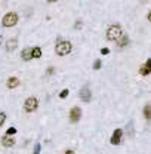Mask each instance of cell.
<instances>
[{"label":"cell","mask_w":151,"mask_h":154,"mask_svg":"<svg viewBox=\"0 0 151 154\" xmlns=\"http://www.w3.org/2000/svg\"><path fill=\"white\" fill-rule=\"evenodd\" d=\"M82 25H83V24H82V21L79 19V21H76V24H74V28H76V30H80V28H82Z\"/></svg>","instance_id":"cell-19"},{"label":"cell","mask_w":151,"mask_h":154,"mask_svg":"<svg viewBox=\"0 0 151 154\" xmlns=\"http://www.w3.org/2000/svg\"><path fill=\"white\" fill-rule=\"evenodd\" d=\"M65 154H74V151H73V150H67V151H65Z\"/></svg>","instance_id":"cell-25"},{"label":"cell","mask_w":151,"mask_h":154,"mask_svg":"<svg viewBox=\"0 0 151 154\" xmlns=\"http://www.w3.org/2000/svg\"><path fill=\"white\" fill-rule=\"evenodd\" d=\"M145 65H147V67H148V68H150V70H151V58H148V59H147V62H145Z\"/></svg>","instance_id":"cell-24"},{"label":"cell","mask_w":151,"mask_h":154,"mask_svg":"<svg viewBox=\"0 0 151 154\" xmlns=\"http://www.w3.org/2000/svg\"><path fill=\"white\" fill-rule=\"evenodd\" d=\"M101 53H102V55H108V53H110V49H108V47H102V49H101Z\"/></svg>","instance_id":"cell-22"},{"label":"cell","mask_w":151,"mask_h":154,"mask_svg":"<svg viewBox=\"0 0 151 154\" xmlns=\"http://www.w3.org/2000/svg\"><path fill=\"white\" fill-rule=\"evenodd\" d=\"M16 46H18V40L16 39H9L6 42V50L7 52H13L16 49Z\"/></svg>","instance_id":"cell-9"},{"label":"cell","mask_w":151,"mask_h":154,"mask_svg":"<svg viewBox=\"0 0 151 154\" xmlns=\"http://www.w3.org/2000/svg\"><path fill=\"white\" fill-rule=\"evenodd\" d=\"M68 89H64V91H61V93H59V98H67L68 96Z\"/></svg>","instance_id":"cell-18"},{"label":"cell","mask_w":151,"mask_h":154,"mask_svg":"<svg viewBox=\"0 0 151 154\" xmlns=\"http://www.w3.org/2000/svg\"><path fill=\"white\" fill-rule=\"evenodd\" d=\"M42 56V49L37 46V47H33V58H40Z\"/></svg>","instance_id":"cell-15"},{"label":"cell","mask_w":151,"mask_h":154,"mask_svg":"<svg viewBox=\"0 0 151 154\" xmlns=\"http://www.w3.org/2000/svg\"><path fill=\"white\" fill-rule=\"evenodd\" d=\"M82 119V110L79 107H73L70 111V122L71 123H77Z\"/></svg>","instance_id":"cell-5"},{"label":"cell","mask_w":151,"mask_h":154,"mask_svg":"<svg viewBox=\"0 0 151 154\" xmlns=\"http://www.w3.org/2000/svg\"><path fill=\"white\" fill-rule=\"evenodd\" d=\"M33 154H40V144H36L34 145V153Z\"/></svg>","instance_id":"cell-21"},{"label":"cell","mask_w":151,"mask_h":154,"mask_svg":"<svg viewBox=\"0 0 151 154\" xmlns=\"http://www.w3.org/2000/svg\"><path fill=\"white\" fill-rule=\"evenodd\" d=\"M144 116H145V119L151 120V104H148V105L144 107Z\"/></svg>","instance_id":"cell-14"},{"label":"cell","mask_w":151,"mask_h":154,"mask_svg":"<svg viewBox=\"0 0 151 154\" xmlns=\"http://www.w3.org/2000/svg\"><path fill=\"white\" fill-rule=\"evenodd\" d=\"M15 134H16V129H15V128H9V129L6 131V135H7V136H12V135H15Z\"/></svg>","instance_id":"cell-16"},{"label":"cell","mask_w":151,"mask_h":154,"mask_svg":"<svg viewBox=\"0 0 151 154\" xmlns=\"http://www.w3.org/2000/svg\"><path fill=\"white\" fill-rule=\"evenodd\" d=\"M147 18H148V21H150V22H151V10H150V12H148V16H147Z\"/></svg>","instance_id":"cell-26"},{"label":"cell","mask_w":151,"mask_h":154,"mask_svg":"<svg viewBox=\"0 0 151 154\" xmlns=\"http://www.w3.org/2000/svg\"><path fill=\"white\" fill-rule=\"evenodd\" d=\"M101 65H102V62H101L99 59H96V61L93 62V70H99V68H101Z\"/></svg>","instance_id":"cell-17"},{"label":"cell","mask_w":151,"mask_h":154,"mask_svg":"<svg viewBox=\"0 0 151 154\" xmlns=\"http://www.w3.org/2000/svg\"><path fill=\"white\" fill-rule=\"evenodd\" d=\"M6 85H7L9 89H15V88L19 86V79L18 77H9V80H7Z\"/></svg>","instance_id":"cell-12"},{"label":"cell","mask_w":151,"mask_h":154,"mask_svg":"<svg viewBox=\"0 0 151 154\" xmlns=\"http://www.w3.org/2000/svg\"><path fill=\"white\" fill-rule=\"evenodd\" d=\"M150 73H151V70L147 67V65H145V64H144V65H141V68H139V74H141V76H148Z\"/></svg>","instance_id":"cell-13"},{"label":"cell","mask_w":151,"mask_h":154,"mask_svg":"<svg viewBox=\"0 0 151 154\" xmlns=\"http://www.w3.org/2000/svg\"><path fill=\"white\" fill-rule=\"evenodd\" d=\"M37 107H39V101H37V98H34V96L27 98L25 102H24V110H25L27 113H33V111H36Z\"/></svg>","instance_id":"cell-4"},{"label":"cell","mask_w":151,"mask_h":154,"mask_svg":"<svg viewBox=\"0 0 151 154\" xmlns=\"http://www.w3.org/2000/svg\"><path fill=\"white\" fill-rule=\"evenodd\" d=\"M1 145L6 147V148L13 147V145H15V138H13V136H7V135H4V136L1 138Z\"/></svg>","instance_id":"cell-8"},{"label":"cell","mask_w":151,"mask_h":154,"mask_svg":"<svg viewBox=\"0 0 151 154\" xmlns=\"http://www.w3.org/2000/svg\"><path fill=\"white\" fill-rule=\"evenodd\" d=\"M71 49H73V46H71L70 42H67V40H58V42H56V46H55L56 55L65 56V55H68V53L71 52Z\"/></svg>","instance_id":"cell-1"},{"label":"cell","mask_w":151,"mask_h":154,"mask_svg":"<svg viewBox=\"0 0 151 154\" xmlns=\"http://www.w3.org/2000/svg\"><path fill=\"white\" fill-rule=\"evenodd\" d=\"M4 120H6V114L4 113H0V126L4 123Z\"/></svg>","instance_id":"cell-20"},{"label":"cell","mask_w":151,"mask_h":154,"mask_svg":"<svg viewBox=\"0 0 151 154\" xmlns=\"http://www.w3.org/2000/svg\"><path fill=\"white\" fill-rule=\"evenodd\" d=\"M79 96H80V99L82 101H85V102H89L90 101V98H92V93H90V89L89 88H82L80 89V92H79Z\"/></svg>","instance_id":"cell-6"},{"label":"cell","mask_w":151,"mask_h":154,"mask_svg":"<svg viewBox=\"0 0 151 154\" xmlns=\"http://www.w3.org/2000/svg\"><path fill=\"white\" fill-rule=\"evenodd\" d=\"M122 136H123V131L122 129H116L114 134H113V136H111V139H110V142L113 145H119L122 142Z\"/></svg>","instance_id":"cell-7"},{"label":"cell","mask_w":151,"mask_h":154,"mask_svg":"<svg viewBox=\"0 0 151 154\" xmlns=\"http://www.w3.org/2000/svg\"><path fill=\"white\" fill-rule=\"evenodd\" d=\"M116 45H117V47H125V46H128V45H129V36L122 34V37L116 42Z\"/></svg>","instance_id":"cell-11"},{"label":"cell","mask_w":151,"mask_h":154,"mask_svg":"<svg viewBox=\"0 0 151 154\" xmlns=\"http://www.w3.org/2000/svg\"><path fill=\"white\" fill-rule=\"evenodd\" d=\"M21 58H22L24 61L33 59V49H31V47H25V49L21 52Z\"/></svg>","instance_id":"cell-10"},{"label":"cell","mask_w":151,"mask_h":154,"mask_svg":"<svg viewBox=\"0 0 151 154\" xmlns=\"http://www.w3.org/2000/svg\"><path fill=\"white\" fill-rule=\"evenodd\" d=\"M53 71H55V68H53V67H49V68L46 70V74L50 76V74H53Z\"/></svg>","instance_id":"cell-23"},{"label":"cell","mask_w":151,"mask_h":154,"mask_svg":"<svg viewBox=\"0 0 151 154\" xmlns=\"http://www.w3.org/2000/svg\"><path fill=\"white\" fill-rule=\"evenodd\" d=\"M16 22H18V13H15V12L6 13V15L3 16V21H1V24H3L4 27H13Z\"/></svg>","instance_id":"cell-3"},{"label":"cell","mask_w":151,"mask_h":154,"mask_svg":"<svg viewBox=\"0 0 151 154\" xmlns=\"http://www.w3.org/2000/svg\"><path fill=\"white\" fill-rule=\"evenodd\" d=\"M1 43H3V37L0 36V45H1Z\"/></svg>","instance_id":"cell-27"},{"label":"cell","mask_w":151,"mask_h":154,"mask_svg":"<svg viewBox=\"0 0 151 154\" xmlns=\"http://www.w3.org/2000/svg\"><path fill=\"white\" fill-rule=\"evenodd\" d=\"M122 27L117 25V24H113L108 27L107 30V40H113V42H117L120 37H122Z\"/></svg>","instance_id":"cell-2"}]
</instances>
